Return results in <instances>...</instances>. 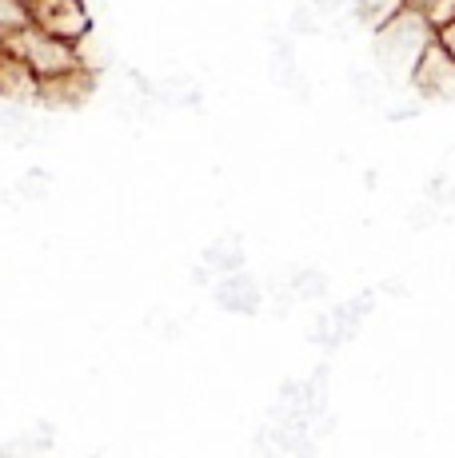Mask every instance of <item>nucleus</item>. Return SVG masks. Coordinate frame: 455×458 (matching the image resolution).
<instances>
[{
  "label": "nucleus",
  "mask_w": 455,
  "mask_h": 458,
  "mask_svg": "<svg viewBox=\"0 0 455 458\" xmlns=\"http://www.w3.org/2000/svg\"><path fill=\"white\" fill-rule=\"evenodd\" d=\"M352 92L360 104H380L383 92H388V81H383L380 68H352Z\"/></svg>",
  "instance_id": "9d476101"
},
{
  "label": "nucleus",
  "mask_w": 455,
  "mask_h": 458,
  "mask_svg": "<svg viewBox=\"0 0 455 458\" xmlns=\"http://www.w3.org/2000/svg\"><path fill=\"white\" fill-rule=\"evenodd\" d=\"M0 44H4V40H0Z\"/></svg>",
  "instance_id": "4be33fe9"
},
{
  "label": "nucleus",
  "mask_w": 455,
  "mask_h": 458,
  "mask_svg": "<svg viewBox=\"0 0 455 458\" xmlns=\"http://www.w3.org/2000/svg\"><path fill=\"white\" fill-rule=\"evenodd\" d=\"M323 29H328V16H320L308 0H300V4L288 13V32H292V37H320Z\"/></svg>",
  "instance_id": "f8f14e48"
},
{
  "label": "nucleus",
  "mask_w": 455,
  "mask_h": 458,
  "mask_svg": "<svg viewBox=\"0 0 455 458\" xmlns=\"http://www.w3.org/2000/svg\"><path fill=\"white\" fill-rule=\"evenodd\" d=\"M8 48H16L24 60H29V68L37 72V81H56V76L84 68L81 48H76L73 40H60V37H52V32H40L37 24L24 29L16 40H8Z\"/></svg>",
  "instance_id": "f03ea898"
},
{
  "label": "nucleus",
  "mask_w": 455,
  "mask_h": 458,
  "mask_svg": "<svg viewBox=\"0 0 455 458\" xmlns=\"http://www.w3.org/2000/svg\"><path fill=\"white\" fill-rule=\"evenodd\" d=\"M212 299L224 307V311L232 315H260V307H264V284H260L252 271H228V276H220L212 284Z\"/></svg>",
  "instance_id": "39448f33"
},
{
  "label": "nucleus",
  "mask_w": 455,
  "mask_h": 458,
  "mask_svg": "<svg viewBox=\"0 0 455 458\" xmlns=\"http://www.w3.org/2000/svg\"><path fill=\"white\" fill-rule=\"evenodd\" d=\"M396 8H404V0H352L348 13L356 16V24H372L375 29V24H383Z\"/></svg>",
  "instance_id": "ddd939ff"
},
{
  "label": "nucleus",
  "mask_w": 455,
  "mask_h": 458,
  "mask_svg": "<svg viewBox=\"0 0 455 458\" xmlns=\"http://www.w3.org/2000/svg\"><path fill=\"white\" fill-rule=\"evenodd\" d=\"M435 40V24L424 8H396L383 24H375L372 37V64L383 72L388 88L408 84L411 68H416L419 52Z\"/></svg>",
  "instance_id": "f257e3e1"
},
{
  "label": "nucleus",
  "mask_w": 455,
  "mask_h": 458,
  "mask_svg": "<svg viewBox=\"0 0 455 458\" xmlns=\"http://www.w3.org/2000/svg\"><path fill=\"white\" fill-rule=\"evenodd\" d=\"M84 8H89V13H92V21H96V16H100L104 8H108V0H84Z\"/></svg>",
  "instance_id": "aec40b11"
},
{
  "label": "nucleus",
  "mask_w": 455,
  "mask_h": 458,
  "mask_svg": "<svg viewBox=\"0 0 455 458\" xmlns=\"http://www.w3.org/2000/svg\"><path fill=\"white\" fill-rule=\"evenodd\" d=\"M0 100L8 104H37L40 100V81L29 68V60L16 48L0 44Z\"/></svg>",
  "instance_id": "423d86ee"
},
{
  "label": "nucleus",
  "mask_w": 455,
  "mask_h": 458,
  "mask_svg": "<svg viewBox=\"0 0 455 458\" xmlns=\"http://www.w3.org/2000/svg\"><path fill=\"white\" fill-rule=\"evenodd\" d=\"M404 4H408V8H424V13H427V8H432L435 0H404Z\"/></svg>",
  "instance_id": "412c9836"
},
{
  "label": "nucleus",
  "mask_w": 455,
  "mask_h": 458,
  "mask_svg": "<svg viewBox=\"0 0 455 458\" xmlns=\"http://www.w3.org/2000/svg\"><path fill=\"white\" fill-rule=\"evenodd\" d=\"M96 81L100 76L89 72V68H76V72H64L56 81H40V108L48 112H64V108H81L84 100L96 92Z\"/></svg>",
  "instance_id": "0eeeda50"
},
{
  "label": "nucleus",
  "mask_w": 455,
  "mask_h": 458,
  "mask_svg": "<svg viewBox=\"0 0 455 458\" xmlns=\"http://www.w3.org/2000/svg\"><path fill=\"white\" fill-rule=\"evenodd\" d=\"M24 29H32L29 0H0V40H16Z\"/></svg>",
  "instance_id": "1a4fd4ad"
},
{
  "label": "nucleus",
  "mask_w": 455,
  "mask_h": 458,
  "mask_svg": "<svg viewBox=\"0 0 455 458\" xmlns=\"http://www.w3.org/2000/svg\"><path fill=\"white\" fill-rule=\"evenodd\" d=\"M200 263H204L208 271H216V276H228V271H240L244 263H248V251H244V243L236 240V235H220V240H212L204 248Z\"/></svg>",
  "instance_id": "6e6552de"
},
{
  "label": "nucleus",
  "mask_w": 455,
  "mask_h": 458,
  "mask_svg": "<svg viewBox=\"0 0 455 458\" xmlns=\"http://www.w3.org/2000/svg\"><path fill=\"white\" fill-rule=\"evenodd\" d=\"M312 8H316L320 16H328V21H336L339 13H348V8H352V0H308Z\"/></svg>",
  "instance_id": "dca6fc26"
},
{
  "label": "nucleus",
  "mask_w": 455,
  "mask_h": 458,
  "mask_svg": "<svg viewBox=\"0 0 455 458\" xmlns=\"http://www.w3.org/2000/svg\"><path fill=\"white\" fill-rule=\"evenodd\" d=\"M408 88L416 96H424V100H448V96H455V60L440 40H432L419 52L416 68L408 76Z\"/></svg>",
  "instance_id": "20e7f679"
},
{
  "label": "nucleus",
  "mask_w": 455,
  "mask_h": 458,
  "mask_svg": "<svg viewBox=\"0 0 455 458\" xmlns=\"http://www.w3.org/2000/svg\"><path fill=\"white\" fill-rule=\"evenodd\" d=\"M52 451V430L48 427H29L0 446V454H48Z\"/></svg>",
  "instance_id": "9b49d317"
},
{
  "label": "nucleus",
  "mask_w": 455,
  "mask_h": 458,
  "mask_svg": "<svg viewBox=\"0 0 455 458\" xmlns=\"http://www.w3.org/2000/svg\"><path fill=\"white\" fill-rule=\"evenodd\" d=\"M29 13L40 32H52V37L73 40V44L84 40L96 29L84 0H29Z\"/></svg>",
  "instance_id": "7ed1b4c3"
},
{
  "label": "nucleus",
  "mask_w": 455,
  "mask_h": 458,
  "mask_svg": "<svg viewBox=\"0 0 455 458\" xmlns=\"http://www.w3.org/2000/svg\"><path fill=\"white\" fill-rule=\"evenodd\" d=\"M435 40L443 44V48L451 52V60H455V21H448V24H440V29H435Z\"/></svg>",
  "instance_id": "6ab92c4d"
},
{
  "label": "nucleus",
  "mask_w": 455,
  "mask_h": 458,
  "mask_svg": "<svg viewBox=\"0 0 455 458\" xmlns=\"http://www.w3.org/2000/svg\"><path fill=\"white\" fill-rule=\"evenodd\" d=\"M16 199H29V204H37V199L48 196V175L45 172H24V180L13 188Z\"/></svg>",
  "instance_id": "2eb2a0df"
},
{
  "label": "nucleus",
  "mask_w": 455,
  "mask_h": 458,
  "mask_svg": "<svg viewBox=\"0 0 455 458\" xmlns=\"http://www.w3.org/2000/svg\"><path fill=\"white\" fill-rule=\"evenodd\" d=\"M288 287H292L296 299H323L328 279H323V271H316V267H304V271H292V276H288Z\"/></svg>",
  "instance_id": "4468645a"
},
{
  "label": "nucleus",
  "mask_w": 455,
  "mask_h": 458,
  "mask_svg": "<svg viewBox=\"0 0 455 458\" xmlns=\"http://www.w3.org/2000/svg\"><path fill=\"white\" fill-rule=\"evenodd\" d=\"M427 16H432L435 29H440V24H448V21H455V0H435V4L427 8Z\"/></svg>",
  "instance_id": "a211bd4d"
},
{
  "label": "nucleus",
  "mask_w": 455,
  "mask_h": 458,
  "mask_svg": "<svg viewBox=\"0 0 455 458\" xmlns=\"http://www.w3.org/2000/svg\"><path fill=\"white\" fill-rule=\"evenodd\" d=\"M408 224H411V227H427V224H435V204H427V199H424V204H416V208L408 211Z\"/></svg>",
  "instance_id": "f3484780"
}]
</instances>
